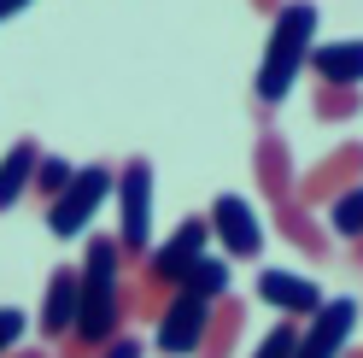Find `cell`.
<instances>
[{"instance_id": "cell-12", "label": "cell", "mask_w": 363, "mask_h": 358, "mask_svg": "<svg viewBox=\"0 0 363 358\" xmlns=\"http://www.w3.org/2000/svg\"><path fill=\"white\" fill-rule=\"evenodd\" d=\"M252 294H258L264 305H276L281 318H293V323H311L316 311L328 305V300H323V288H316L311 276H299V271H258Z\"/></svg>"}, {"instance_id": "cell-7", "label": "cell", "mask_w": 363, "mask_h": 358, "mask_svg": "<svg viewBox=\"0 0 363 358\" xmlns=\"http://www.w3.org/2000/svg\"><path fill=\"white\" fill-rule=\"evenodd\" d=\"M206 223H211V235L223 241V259H258L264 253V217L252 212L246 194H217Z\"/></svg>"}, {"instance_id": "cell-3", "label": "cell", "mask_w": 363, "mask_h": 358, "mask_svg": "<svg viewBox=\"0 0 363 358\" xmlns=\"http://www.w3.org/2000/svg\"><path fill=\"white\" fill-rule=\"evenodd\" d=\"M206 241H211V223H206V217H182L176 229H170L164 241H152V253L135 264V282H147L152 294L176 300L182 282H188V271L206 259Z\"/></svg>"}, {"instance_id": "cell-2", "label": "cell", "mask_w": 363, "mask_h": 358, "mask_svg": "<svg viewBox=\"0 0 363 358\" xmlns=\"http://www.w3.org/2000/svg\"><path fill=\"white\" fill-rule=\"evenodd\" d=\"M316 0H287V6L269 18V36H264V59H258V77H252V100L269 112L293 94V82L311 71V48H316Z\"/></svg>"}, {"instance_id": "cell-5", "label": "cell", "mask_w": 363, "mask_h": 358, "mask_svg": "<svg viewBox=\"0 0 363 358\" xmlns=\"http://www.w3.org/2000/svg\"><path fill=\"white\" fill-rule=\"evenodd\" d=\"M111 188H118V170L111 165H77V183L48 206V229L59 241H77L88 223H94V212L111 200Z\"/></svg>"}, {"instance_id": "cell-25", "label": "cell", "mask_w": 363, "mask_h": 358, "mask_svg": "<svg viewBox=\"0 0 363 358\" xmlns=\"http://www.w3.org/2000/svg\"><path fill=\"white\" fill-rule=\"evenodd\" d=\"M24 6H30V0H0V24H12V18L24 12Z\"/></svg>"}, {"instance_id": "cell-8", "label": "cell", "mask_w": 363, "mask_h": 358, "mask_svg": "<svg viewBox=\"0 0 363 358\" xmlns=\"http://www.w3.org/2000/svg\"><path fill=\"white\" fill-rule=\"evenodd\" d=\"M206 329H211V305L194 300V294H176V300L164 305V318L152 323V347L164 352V358H199Z\"/></svg>"}, {"instance_id": "cell-1", "label": "cell", "mask_w": 363, "mask_h": 358, "mask_svg": "<svg viewBox=\"0 0 363 358\" xmlns=\"http://www.w3.org/2000/svg\"><path fill=\"white\" fill-rule=\"evenodd\" d=\"M82 311H77V335L88 352H100L111 335H123L129 323V305H123V288H129V259L118 247V235H88V253H82Z\"/></svg>"}, {"instance_id": "cell-16", "label": "cell", "mask_w": 363, "mask_h": 358, "mask_svg": "<svg viewBox=\"0 0 363 358\" xmlns=\"http://www.w3.org/2000/svg\"><path fill=\"white\" fill-rule=\"evenodd\" d=\"M240 335H246V300L223 294L211 305V329H206V341H199V358H235Z\"/></svg>"}, {"instance_id": "cell-23", "label": "cell", "mask_w": 363, "mask_h": 358, "mask_svg": "<svg viewBox=\"0 0 363 358\" xmlns=\"http://www.w3.org/2000/svg\"><path fill=\"white\" fill-rule=\"evenodd\" d=\"M94 358H147V347H141V341H135V335L123 329V335H111V341H106Z\"/></svg>"}, {"instance_id": "cell-13", "label": "cell", "mask_w": 363, "mask_h": 358, "mask_svg": "<svg viewBox=\"0 0 363 358\" xmlns=\"http://www.w3.org/2000/svg\"><path fill=\"white\" fill-rule=\"evenodd\" d=\"M311 77L334 88H363V36L346 41H316L311 48Z\"/></svg>"}, {"instance_id": "cell-10", "label": "cell", "mask_w": 363, "mask_h": 358, "mask_svg": "<svg viewBox=\"0 0 363 358\" xmlns=\"http://www.w3.org/2000/svg\"><path fill=\"white\" fill-rule=\"evenodd\" d=\"M77 311H82V271L77 264H59V271L48 276V294H41V311H35V329L41 341L59 347L77 335Z\"/></svg>"}, {"instance_id": "cell-14", "label": "cell", "mask_w": 363, "mask_h": 358, "mask_svg": "<svg viewBox=\"0 0 363 358\" xmlns=\"http://www.w3.org/2000/svg\"><path fill=\"white\" fill-rule=\"evenodd\" d=\"M48 159L41 153V141L35 136H18L6 153H0V212H12L18 200H30V188H35V165Z\"/></svg>"}, {"instance_id": "cell-26", "label": "cell", "mask_w": 363, "mask_h": 358, "mask_svg": "<svg viewBox=\"0 0 363 358\" xmlns=\"http://www.w3.org/2000/svg\"><path fill=\"white\" fill-rule=\"evenodd\" d=\"M6 358H53L48 347H35V352H24V347H18V352H6Z\"/></svg>"}, {"instance_id": "cell-22", "label": "cell", "mask_w": 363, "mask_h": 358, "mask_svg": "<svg viewBox=\"0 0 363 358\" xmlns=\"http://www.w3.org/2000/svg\"><path fill=\"white\" fill-rule=\"evenodd\" d=\"M24 329H30V318H24V311H18V305H0V358H6V352H18Z\"/></svg>"}, {"instance_id": "cell-11", "label": "cell", "mask_w": 363, "mask_h": 358, "mask_svg": "<svg viewBox=\"0 0 363 358\" xmlns=\"http://www.w3.org/2000/svg\"><path fill=\"white\" fill-rule=\"evenodd\" d=\"M252 183L258 194L269 200V206H287L293 194H299V170H293V153H287V136L281 129H258V141H252Z\"/></svg>"}, {"instance_id": "cell-19", "label": "cell", "mask_w": 363, "mask_h": 358, "mask_svg": "<svg viewBox=\"0 0 363 358\" xmlns=\"http://www.w3.org/2000/svg\"><path fill=\"white\" fill-rule=\"evenodd\" d=\"M71 183H77V165H71V159H59V153H48V159L35 165V188H30V194L41 200V206H53V200L71 188Z\"/></svg>"}, {"instance_id": "cell-6", "label": "cell", "mask_w": 363, "mask_h": 358, "mask_svg": "<svg viewBox=\"0 0 363 358\" xmlns=\"http://www.w3.org/2000/svg\"><path fill=\"white\" fill-rule=\"evenodd\" d=\"M357 183H363V141H340L316 170L299 176V194H293V200L316 212V206H334V200L346 188H357Z\"/></svg>"}, {"instance_id": "cell-17", "label": "cell", "mask_w": 363, "mask_h": 358, "mask_svg": "<svg viewBox=\"0 0 363 358\" xmlns=\"http://www.w3.org/2000/svg\"><path fill=\"white\" fill-rule=\"evenodd\" d=\"M311 112H316L323 124H346V118H357V112H363V88L316 82V88H311Z\"/></svg>"}, {"instance_id": "cell-28", "label": "cell", "mask_w": 363, "mask_h": 358, "mask_svg": "<svg viewBox=\"0 0 363 358\" xmlns=\"http://www.w3.org/2000/svg\"><path fill=\"white\" fill-rule=\"evenodd\" d=\"M340 358H363V347H346V352H340Z\"/></svg>"}, {"instance_id": "cell-15", "label": "cell", "mask_w": 363, "mask_h": 358, "mask_svg": "<svg viewBox=\"0 0 363 358\" xmlns=\"http://www.w3.org/2000/svg\"><path fill=\"white\" fill-rule=\"evenodd\" d=\"M276 212V235L281 241H293L305 259H328V247H334V235H328V223L316 217L311 206H299V200H287V206H269Z\"/></svg>"}, {"instance_id": "cell-21", "label": "cell", "mask_w": 363, "mask_h": 358, "mask_svg": "<svg viewBox=\"0 0 363 358\" xmlns=\"http://www.w3.org/2000/svg\"><path fill=\"white\" fill-rule=\"evenodd\" d=\"M299 335H305V323H293V318H281V323H269V335L246 352V358H293V347H299Z\"/></svg>"}, {"instance_id": "cell-24", "label": "cell", "mask_w": 363, "mask_h": 358, "mask_svg": "<svg viewBox=\"0 0 363 358\" xmlns=\"http://www.w3.org/2000/svg\"><path fill=\"white\" fill-rule=\"evenodd\" d=\"M246 6H252V12H258V18H276V12H281V6H287V0H246Z\"/></svg>"}, {"instance_id": "cell-27", "label": "cell", "mask_w": 363, "mask_h": 358, "mask_svg": "<svg viewBox=\"0 0 363 358\" xmlns=\"http://www.w3.org/2000/svg\"><path fill=\"white\" fill-rule=\"evenodd\" d=\"M352 264H357V271H363V235L352 241Z\"/></svg>"}, {"instance_id": "cell-20", "label": "cell", "mask_w": 363, "mask_h": 358, "mask_svg": "<svg viewBox=\"0 0 363 358\" xmlns=\"http://www.w3.org/2000/svg\"><path fill=\"white\" fill-rule=\"evenodd\" d=\"M328 235H340V241H357V235H363V183L346 188V194L328 206Z\"/></svg>"}, {"instance_id": "cell-18", "label": "cell", "mask_w": 363, "mask_h": 358, "mask_svg": "<svg viewBox=\"0 0 363 358\" xmlns=\"http://www.w3.org/2000/svg\"><path fill=\"white\" fill-rule=\"evenodd\" d=\"M182 294H194V300H206V305H217L223 294H229V259H199L194 271H188V282H182Z\"/></svg>"}, {"instance_id": "cell-4", "label": "cell", "mask_w": 363, "mask_h": 358, "mask_svg": "<svg viewBox=\"0 0 363 358\" xmlns=\"http://www.w3.org/2000/svg\"><path fill=\"white\" fill-rule=\"evenodd\" d=\"M118 247L129 259V271L152 253V159L118 165Z\"/></svg>"}, {"instance_id": "cell-9", "label": "cell", "mask_w": 363, "mask_h": 358, "mask_svg": "<svg viewBox=\"0 0 363 358\" xmlns=\"http://www.w3.org/2000/svg\"><path fill=\"white\" fill-rule=\"evenodd\" d=\"M357 323H363V305L357 300H328L316 318L305 323V335H299V347H293V358H340L352 347V335H357Z\"/></svg>"}]
</instances>
